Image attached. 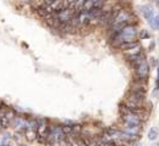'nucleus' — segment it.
I'll return each instance as SVG.
<instances>
[{
    "label": "nucleus",
    "instance_id": "obj_1",
    "mask_svg": "<svg viewBox=\"0 0 159 146\" xmlns=\"http://www.w3.org/2000/svg\"><path fill=\"white\" fill-rule=\"evenodd\" d=\"M136 35H137V29H136V27L133 26V25L125 26L120 29L119 34L112 40V44H113L114 46H118V48H119L120 44H123V43H125V41L135 40Z\"/></svg>",
    "mask_w": 159,
    "mask_h": 146
},
{
    "label": "nucleus",
    "instance_id": "obj_2",
    "mask_svg": "<svg viewBox=\"0 0 159 146\" xmlns=\"http://www.w3.org/2000/svg\"><path fill=\"white\" fill-rule=\"evenodd\" d=\"M49 130H50V124L48 120L44 118L37 120V139L40 143H45Z\"/></svg>",
    "mask_w": 159,
    "mask_h": 146
},
{
    "label": "nucleus",
    "instance_id": "obj_3",
    "mask_svg": "<svg viewBox=\"0 0 159 146\" xmlns=\"http://www.w3.org/2000/svg\"><path fill=\"white\" fill-rule=\"evenodd\" d=\"M135 73H136V79L140 80H147L149 76V65L145 59H142L136 66L134 67Z\"/></svg>",
    "mask_w": 159,
    "mask_h": 146
},
{
    "label": "nucleus",
    "instance_id": "obj_4",
    "mask_svg": "<svg viewBox=\"0 0 159 146\" xmlns=\"http://www.w3.org/2000/svg\"><path fill=\"white\" fill-rule=\"evenodd\" d=\"M15 120V112L10 108H5L4 111L1 110L0 112V128H7L11 122Z\"/></svg>",
    "mask_w": 159,
    "mask_h": 146
},
{
    "label": "nucleus",
    "instance_id": "obj_5",
    "mask_svg": "<svg viewBox=\"0 0 159 146\" xmlns=\"http://www.w3.org/2000/svg\"><path fill=\"white\" fill-rule=\"evenodd\" d=\"M140 11L142 13V16L147 20V22L149 23V26L153 27V28H157V25H156V21H154V11L151 6L148 5H143L140 7Z\"/></svg>",
    "mask_w": 159,
    "mask_h": 146
},
{
    "label": "nucleus",
    "instance_id": "obj_6",
    "mask_svg": "<svg viewBox=\"0 0 159 146\" xmlns=\"http://www.w3.org/2000/svg\"><path fill=\"white\" fill-rule=\"evenodd\" d=\"M25 135L27 140L33 141L37 139V120H32V123L27 124L25 128Z\"/></svg>",
    "mask_w": 159,
    "mask_h": 146
},
{
    "label": "nucleus",
    "instance_id": "obj_7",
    "mask_svg": "<svg viewBox=\"0 0 159 146\" xmlns=\"http://www.w3.org/2000/svg\"><path fill=\"white\" fill-rule=\"evenodd\" d=\"M136 46H140V43L137 40H130V41H125V43L120 44L119 49L121 51H128V50H131Z\"/></svg>",
    "mask_w": 159,
    "mask_h": 146
},
{
    "label": "nucleus",
    "instance_id": "obj_8",
    "mask_svg": "<svg viewBox=\"0 0 159 146\" xmlns=\"http://www.w3.org/2000/svg\"><path fill=\"white\" fill-rule=\"evenodd\" d=\"M158 134H159V132L157 128H152V129L148 132V138H149L151 140H154V139H157Z\"/></svg>",
    "mask_w": 159,
    "mask_h": 146
},
{
    "label": "nucleus",
    "instance_id": "obj_9",
    "mask_svg": "<svg viewBox=\"0 0 159 146\" xmlns=\"http://www.w3.org/2000/svg\"><path fill=\"white\" fill-rule=\"evenodd\" d=\"M105 2H106V0H93V9H102Z\"/></svg>",
    "mask_w": 159,
    "mask_h": 146
},
{
    "label": "nucleus",
    "instance_id": "obj_10",
    "mask_svg": "<svg viewBox=\"0 0 159 146\" xmlns=\"http://www.w3.org/2000/svg\"><path fill=\"white\" fill-rule=\"evenodd\" d=\"M154 21H156V25H157V27H159V16H158V17H154Z\"/></svg>",
    "mask_w": 159,
    "mask_h": 146
}]
</instances>
